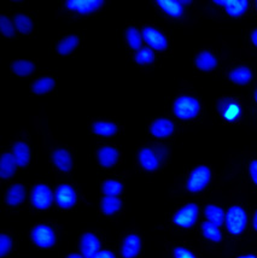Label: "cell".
Segmentation results:
<instances>
[{"instance_id":"cell-1","label":"cell","mask_w":257,"mask_h":258,"mask_svg":"<svg viewBox=\"0 0 257 258\" xmlns=\"http://www.w3.org/2000/svg\"><path fill=\"white\" fill-rule=\"evenodd\" d=\"M173 111L180 119H192L197 117L201 111V103L196 98L181 96L174 101Z\"/></svg>"},{"instance_id":"cell-2","label":"cell","mask_w":257,"mask_h":258,"mask_svg":"<svg viewBox=\"0 0 257 258\" xmlns=\"http://www.w3.org/2000/svg\"><path fill=\"white\" fill-rule=\"evenodd\" d=\"M226 228L232 235H239L244 232L246 227L247 216L245 210L243 208L234 205L229 208L227 214H226Z\"/></svg>"},{"instance_id":"cell-3","label":"cell","mask_w":257,"mask_h":258,"mask_svg":"<svg viewBox=\"0 0 257 258\" xmlns=\"http://www.w3.org/2000/svg\"><path fill=\"white\" fill-rule=\"evenodd\" d=\"M212 180V170L207 165L196 167L189 174L186 188L188 192L197 193L203 191Z\"/></svg>"},{"instance_id":"cell-4","label":"cell","mask_w":257,"mask_h":258,"mask_svg":"<svg viewBox=\"0 0 257 258\" xmlns=\"http://www.w3.org/2000/svg\"><path fill=\"white\" fill-rule=\"evenodd\" d=\"M198 219V207L194 203L186 204L174 215L173 222L181 228H191L197 222Z\"/></svg>"},{"instance_id":"cell-5","label":"cell","mask_w":257,"mask_h":258,"mask_svg":"<svg viewBox=\"0 0 257 258\" xmlns=\"http://www.w3.org/2000/svg\"><path fill=\"white\" fill-rule=\"evenodd\" d=\"M32 239L36 246L42 248L52 247L56 242V234L50 226L39 225L32 232Z\"/></svg>"},{"instance_id":"cell-6","label":"cell","mask_w":257,"mask_h":258,"mask_svg":"<svg viewBox=\"0 0 257 258\" xmlns=\"http://www.w3.org/2000/svg\"><path fill=\"white\" fill-rule=\"evenodd\" d=\"M32 204L34 208L39 209V210H46L51 207L52 201H53V195L50 187L46 185H36L32 192V197H30Z\"/></svg>"},{"instance_id":"cell-7","label":"cell","mask_w":257,"mask_h":258,"mask_svg":"<svg viewBox=\"0 0 257 258\" xmlns=\"http://www.w3.org/2000/svg\"><path fill=\"white\" fill-rule=\"evenodd\" d=\"M217 110L227 122H235L241 116V107L237 100L225 98L217 103Z\"/></svg>"},{"instance_id":"cell-8","label":"cell","mask_w":257,"mask_h":258,"mask_svg":"<svg viewBox=\"0 0 257 258\" xmlns=\"http://www.w3.org/2000/svg\"><path fill=\"white\" fill-rule=\"evenodd\" d=\"M142 35L146 44L151 48H154V50L163 51L167 48L168 41L166 36L160 30L154 28V27H144Z\"/></svg>"},{"instance_id":"cell-9","label":"cell","mask_w":257,"mask_h":258,"mask_svg":"<svg viewBox=\"0 0 257 258\" xmlns=\"http://www.w3.org/2000/svg\"><path fill=\"white\" fill-rule=\"evenodd\" d=\"M103 4L102 0H68L66 2V8L81 15H88L99 10Z\"/></svg>"},{"instance_id":"cell-10","label":"cell","mask_w":257,"mask_h":258,"mask_svg":"<svg viewBox=\"0 0 257 258\" xmlns=\"http://www.w3.org/2000/svg\"><path fill=\"white\" fill-rule=\"evenodd\" d=\"M56 203L63 209L73 208L76 203V193L72 186L60 185L56 189Z\"/></svg>"},{"instance_id":"cell-11","label":"cell","mask_w":257,"mask_h":258,"mask_svg":"<svg viewBox=\"0 0 257 258\" xmlns=\"http://www.w3.org/2000/svg\"><path fill=\"white\" fill-rule=\"evenodd\" d=\"M80 247L82 256L85 258H93L98 252H99L100 241L99 239L97 238V235H94L93 233H85V234L81 236Z\"/></svg>"},{"instance_id":"cell-12","label":"cell","mask_w":257,"mask_h":258,"mask_svg":"<svg viewBox=\"0 0 257 258\" xmlns=\"http://www.w3.org/2000/svg\"><path fill=\"white\" fill-rule=\"evenodd\" d=\"M142 241L136 234H130L124 238L121 246V253L123 258H136L140 252Z\"/></svg>"},{"instance_id":"cell-13","label":"cell","mask_w":257,"mask_h":258,"mask_svg":"<svg viewBox=\"0 0 257 258\" xmlns=\"http://www.w3.org/2000/svg\"><path fill=\"white\" fill-rule=\"evenodd\" d=\"M174 123L168 118H157L150 125V133L156 138H168L174 133Z\"/></svg>"},{"instance_id":"cell-14","label":"cell","mask_w":257,"mask_h":258,"mask_svg":"<svg viewBox=\"0 0 257 258\" xmlns=\"http://www.w3.org/2000/svg\"><path fill=\"white\" fill-rule=\"evenodd\" d=\"M195 66L202 72H212L217 66V59L212 52L209 51H201L196 56Z\"/></svg>"},{"instance_id":"cell-15","label":"cell","mask_w":257,"mask_h":258,"mask_svg":"<svg viewBox=\"0 0 257 258\" xmlns=\"http://www.w3.org/2000/svg\"><path fill=\"white\" fill-rule=\"evenodd\" d=\"M138 158H139L140 165H142L145 170L154 171L158 168V165H160V162H158L156 153L152 151L151 149H148V147L140 150Z\"/></svg>"},{"instance_id":"cell-16","label":"cell","mask_w":257,"mask_h":258,"mask_svg":"<svg viewBox=\"0 0 257 258\" xmlns=\"http://www.w3.org/2000/svg\"><path fill=\"white\" fill-rule=\"evenodd\" d=\"M98 161L103 167H112L118 161V151L112 146H104L98 151Z\"/></svg>"},{"instance_id":"cell-17","label":"cell","mask_w":257,"mask_h":258,"mask_svg":"<svg viewBox=\"0 0 257 258\" xmlns=\"http://www.w3.org/2000/svg\"><path fill=\"white\" fill-rule=\"evenodd\" d=\"M52 161H53L54 165L64 173H68L73 167L72 157H70L69 152L64 149H58L52 153Z\"/></svg>"},{"instance_id":"cell-18","label":"cell","mask_w":257,"mask_h":258,"mask_svg":"<svg viewBox=\"0 0 257 258\" xmlns=\"http://www.w3.org/2000/svg\"><path fill=\"white\" fill-rule=\"evenodd\" d=\"M12 155L16 159L17 165L20 167H26L30 161V150L29 146L23 141H17L12 147Z\"/></svg>"},{"instance_id":"cell-19","label":"cell","mask_w":257,"mask_h":258,"mask_svg":"<svg viewBox=\"0 0 257 258\" xmlns=\"http://www.w3.org/2000/svg\"><path fill=\"white\" fill-rule=\"evenodd\" d=\"M228 78L233 84L244 86L251 81L252 72L247 67H237L231 70Z\"/></svg>"},{"instance_id":"cell-20","label":"cell","mask_w":257,"mask_h":258,"mask_svg":"<svg viewBox=\"0 0 257 258\" xmlns=\"http://www.w3.org/2000/svg\"><path fill=\"white\" fill-rule=\"evenodd\" d=\"M156 4L170 17L179 18L183 14L182 4L179 0H158V2H156Z\"/></svg>"},{"instance_id":"cell-21","label":"cell","mask_w":257,"mask_h":258,"mask_svg":"<svg viewBox=\"0 0 257 258\" xmlns=\"http://www.w3.org/2000/svg\"><path fill=\"white\" fill-rule=\"evenodd\" d=\"M26 198V189L20 183H15L9 188L8 193H6V203L11 207H17Z\"/></svg>"},{"instance_id":"cell-22","label":"cell","mask_w":257,"mask_h":258,"mask_svg":"<svg viewBox=\"0 0 257 258\" xmlns=\"http://www.w3.org/2000/svg\"><path fill=\"white\" fill-rule=\"evenodd\" d=\"M16 159H15L12 153H4L2 156V161H0V175L3 179H9L15 174L16 170Z\"/></svg>"},{"instance_id":"cell-23","label":"cell","mask_w":257,"mask_h":258,"mask_svg":"<svg viewBox=\"0 0 257 258\" xmlns=\"http://www.w3.org/2000/svg\"><path fill=\"white\" fill-rule=\"evenodd\" d=\"M92 131L94 134L100 135V137H112L117 133V125L109 121H97L92 124Z\"/></svg>"},{"instance_id":"cell-24","label":"cell","mask_w":257,"mask_h":258,"mask_svg":"<svg viewBox=\"0 0 257 258\" xmlns=\"http://www.w3.org/2000/svg\"><path fill=\"white\" fill-rule=\"evenodd\" d=\"M204 214H206L207 220L209 221V222L214 223V225L217 227H220L223 222H225L226 215L223 213L222 209L217 207V205H213V204L208 205L206 210H204Z\"/></svg>"},{"instance_id":"cell-25","label":"cell","mask_w":257,"mask_h":258,"mask_svg":"<svg viewBox=\"0 0 257 258\" xmlns=\"http://www.w3.org/2000/svg\"><path fill=\"white\" fill-rule=\"evenodd\" d=\"M247 8H249V2L246 0H237V2H227L226 3V12L231 17L238 18L245 14Z\"/></svg>"},{"instance_id":"cell-26","label":"cell","mask_w":257,"mask_h":258,"mask_svg":"<svg viewBox=\"0 0 257 258\" xmlns=\"http://www.w3.org/2000/svg\"><path fill=\"white\" fill-rule=\"evenodd\" d=\"M79 45V38L76 35H69L60 40L57 45V52L62 56L72 53Z\"/></svg>"},{"instance_id":"cell-27","label":"cell","mask_w":257,"mask_h":258,"mask_svg":"<svg viewBox=\"0 0 257 258\" xmlns=\"http://www.w3.org/2000/svg\"><path fill=\"white\" fill-rule=\"evenodd\" d=\"M100 209H102L104 215H108V216L114 215L121 209V201L116 197L105 196L103 198L102 204H100Z\"/></svg>"},{"instance_id":"cell-28","label":"cell","mask_w":257,"mask_h":258,"mask_svg":"<svg viewBox=\"0 0 257 258\" xmlns=\"http://www.w3.org/2000/svg\"><path fill=\"white\" fill-rule=\"evenodd\" d=\"M11 69L16 75L18 76H28L34 72L35 67L34 64L29 60H24V59H17L14 60L11 64Z\"/></svg>"},{"instance_id":"cell-29","label":"cell","mask_w":257,"mask_h":258,"mask_svg":"<svg viewBox=\"0 0 257 258\" xmlns=\"http://www.w3.org/2000/svg\"><path fill=\"white\" fill-rule=\"evenodd\" d=\"M202 233L210 241L217 242L222 240V234L220 232L219 227L212 222H209V221H206V222L202 223Z\"/></svg>"},{"instance_id":"cell-30","label":"cell","mask_w":257,"mask_h":258,"mask_svg":"<svg viewBox=\"0 0 257 258\" xmlns=\"http://www.w3.org/2000/svg\"><path fill=\"white\" fill-rule=\"evenodd\" d=\"M54 87V80L52 78H41L33 84L32 91L35 94H45L47 92L53 90Z\"/></svg>"},{"instance_id":"cell-31","label":"cell","mask_w":257,"mask_h":258,"mask_svg":"<svg viewBox=\"0 0 257 258\" xmlns=\"http://www.w3.org/2000/svg\"><path fill=\"white\" fill-rule=\"evenodd\" d=\"M14 22H15V27H16V29L20 33L29 34L33 30L32 20H30L28 16H26V15H22V14L16 15V16H15Z\"/></svg>"},{"instance_id":"cell-32","label":"cell","mask_w":257,"mask_h":258,"mask_svg":"<svg viewBox=\"0 0 257 258\" xmlns=\"http://www.w3.org/2000/svg\"><path fill=\"white\" fill-rule=\"evenodd\" d=\"M126 38H127V42L128 45L131 46L133 50H138L139 51L142 47V39L143 35L139 33V30L134 27H130L126 30Z\"/></svg>"},{"instance_id":"cell-33","label":"cell","mask_w":257,"mask_h":258,"mask_svg":"<svg viewBox=\"0 0 257 258\" xmlns=\"http://www.w3.org/2000/svg\"><path fill=\"white\" fill-rule=\"evenodd\" d=\"M123 189V186L120 181L116 180H106L104 181L103 186H102V191L105 196L109 197H116L118 196Z\"/></svg>"},{"instance_id":"cell-34","label":"cell","mask_w":257,"mask_h":258,"mask_svg":"<svg viewBox=\"0 0 257 258\" xmlns=\"http://www.w3.org/2000/svg\"><path fill=\"white\" fill-rule=\"evenodd\" d=\"M134 60H136L138 64L145 66V64H150V63L154 62L155 54H154V52H152L151 48H148V47L140 48V50L136 53Z\"/></svg>"},{"instance_id":"cell-35","label":"cell","mask_w":257,"mask_h":258,"mask_svg":"<svg viewBox=\"0 0 257 258\" xmlns=\"http://www.w3.org/2000/svg\"><path fill=\"white\" fill-rule=\"evenodd\" d=\"M0 28H2V33L4 34V36H6V38L15 36V27L12 26L11 21L6 16H4V15L0 17Z\"/></svg>"},{"instance_id":"cell-36","label":"cell","mask_w":257,"mask_h":258,"mask_svg":"<svg viewBox=\"0 0 257 258\" xmlns=\"http://www.w3.org/2000/svg\"><path fill=\"white\" fill-rule=\"evenodd\" d=\"M12 247V240L10 236L6 234L0 235V256L4 257L6 253L10 252Z\"/></svg>"},{"instance_id":"cell-37","label":"cell","mask_w":257,"mask_h":258,"mask_svg":"<svg viewBox=\"0 0 257 258\" xmlns=\"http://www.w3.org/2000/svg\"><path fill=\"white\" fill-rule=\"evenodd\" d=\"M174 258H196V256L187 248L179 246L174 248Z\"/></svg>"},{"instance_id":"cell-38","label":"cell","mask_w":257,"mask_h":258,"mask_svg":"<svg viewBox=\"0 0 257 258\" xmlns=\"http://www.w3.org/2000/svg\"><path fill=\"white\" fill-rule=\"evenodd\" d=\"M249 173H250V176H251V180L253 181V183L257 186V159L250 163Z\"/></svg>"},{"instance_id":"cell-39","label":"cell","mask_w":257,"mask_h":258,"mask_svg":"<svg viewBox=\"0 0 257 258\" xmlns=\"http://www.w3.org/2000/svg\"><path fill=\"white\" fill-rule=\"evenodd\" d=\"M93 258H115V256L114 253L110 252V251L104 250V251H99V252H98Z\"/></svg>"},{"instance_id":"cell-40","label":"cell","mask_w":257,"mask_h":258,"mask_svg":"<svg viewBox=\"0 0 257 258\" xmlns=\"http://www.w3.org/2000/svg\"><path fill=\"white\" fill-rule=\"evenodd\" d=\"M251 41H252L253 45L257 46V29H255L251 33Z\"/></svg>"},{"instance_id":"cell-41","label":"cell","mask_w":257,"mask_h":258,"mask_svg":"<svg viewBox=\"0 0 257 258\" xmlns=\"http://www.w3.org/2000/svg\"><path fill=\"white\" fill-rule=\"evenodd\" d=\"M252 227H253V229H255L256 232H257V211L255 213V215H253V219H252Z\"/></svg>"},{"instance_id":"cell-42","label":"cell","mask_w":257,"mask_h":258,"mask_svg":"<svg viewBox=\"0 0 257 258\" xmlns=\"http://www.w3.org/2000/svg\"><path fill=\"white\" fill-rule=\"evenodd\" d=\"M67 258H84V257L80 256V254H78V253H70Z\"/></svg>"},{"instance_id":"cell-43","label":"cell","mask_w":257,"mask_h":258,"mask_svg":"<svg viewBox=\"0 0 257 258\" xmlns=\"http://www.w3.org/2000/svg\"><path fill=\"white\" fill-rule=\"evenodd\" d=\"M238 258H257L255 254H244V256H239Z\"/></svg>"},{"instance_id":"cell-44","label":"cell","mask_w":257,"mask_h":258,"mask_svg":"<svg viewBox=\"0 0 257 258\" xmlns=\"http://www.w3.org/2000/svg\"><path fill=\"white\" fill-rule=\"evenodd\" d=\"M255 100H256V103H257V90L255 91Z\"/></svg>"},{"instance_id":"cell-45","label":"cell","mask_w":257,"mask_h":258,"mask_svg":"<svg viewBox=\"0 0 257 258\" xmlns=\"http://www.w3.org/2000/svg\"><path fill=\"white\" fill-rule=\"evenodd\" d=\"M256 8H257V2H256Z\"/></svg>"}]
</instances>
